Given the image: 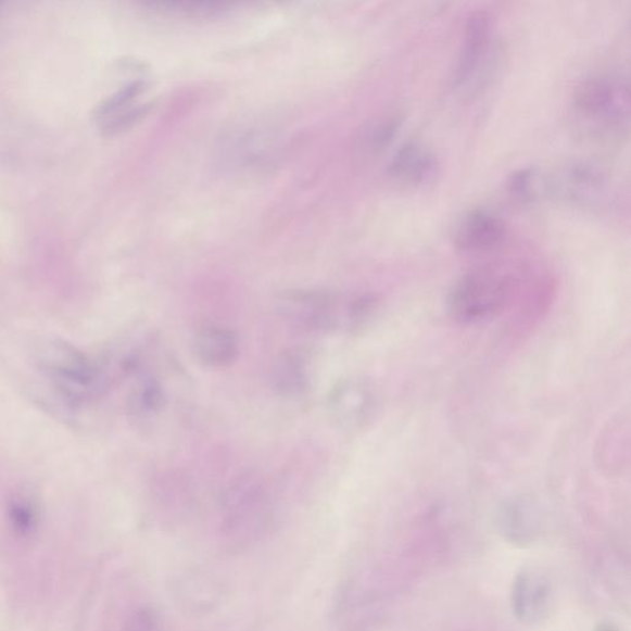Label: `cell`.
I'll return each mask as SVG.
<instances>
[{"mask_svg":"<svg viewBox=\"0 0 631 631\" xmlns=\"http://www.w3.org/2000/svg\"><path fill=\"white\" fill-rule=\"evenodd\" d=\"M277 388L282 393H299L306 387L307 377L304 364L296 356H286L276 369Z\"/></svg>","mask_w":631,"mask_h":631,"instance_id":"cell-13","label":"cell"},{"mask_svg":"<svg viewBox=\"0 0 631 631\" xmlns=\"http://www.w3.org/2000/svg\"><path fill=\"white\" fill-rule=\"evenodd\" d=\"M573 108L582 121L603 129L621 126L629 118V88L611 77H592L576 89Z\"/></svg>","mask_w":631,"mask_h":631,"instance_id":"cell-3","label":"cell"},{"mask_svg":"<svg viewBox=\"0 0 631 631\" xmlns=\"http://www.w3.org/2000/svg\"><path fill=\"white\" fill-rule=\"evenodd\" d=\"M333 416L343 426H358L367 417L370 396L367 389L358 382H345L336 389L329 399Z\"/></svg>","mask_w":631,"mask_h":631,"instance_id":"cell-12","label":"cell"},{"mask_svg":"<svg viewBox=\"0 0 631 631\" xmlns=\"http://www.w3.org/2000/svg\"><path fill=\"white\" fill-rule=\"evenodd\" d=\"M596 631H618V630L613 628L611 626L603 624Z\"/></svg>","mask_w":631,"mask_h":631,"instance_id":"cell-17","label":"cell"},{"mask_svg":"<svg viewBox=\"0 0 631 631\" xmlns=\"http://www.w3.org/2000/svg\"><path fill=\"white\" fill-rule=\"evenodd\" d=\"M512 606L522 623L535 624L552 606V586L542 572L528 570L518 576L512 589Z\"/></svg>","mask_w":631,"mask_h":631,"instance_id":"cell-7","label":"cell"},{"mask_svg":"<svg viewBox=\"0 0 631 631\" xmlns=\"http://www.w3.org/2000/svg\"><path fill=\"white\" fill-rule=\"evenodd\" d=\"M506 236L507 226L499 216L487 210H472L457 225L454 243L464 253H482L495 250Z\"/></svg>","mask_w":631,"mask_h":631,"instance_id":"cell-6","label":"cell"},{"mask_svg":"<svg viewBox=\"0 0 631 631\" xmlns=\"http://www.w3.org/2000/svg\"><path fill=\"white\" fill-rule=\"evenodd\" d=\"M219 537L224 551H250L268 534L273 522L272 502L263 482L252 475L230 483L222 496Z\"/></svg>","mask_w":631,"mask_h":631,"instance_id":"cell-1","label":"cell"},{"mask_svg":"<svg viewBox=\"0 0 631 631\" xmlns=\"http://www.w3.org/2000/svg\"><path fill=\"white\" fill-rule=\"evenodd\" d=\"M286 304L281 306L283 313L306 328L335 329L342 323V313L349 317L350 325H358L354 300L349 306H341L336 298L323 292H296L286 299Z\"/></svg>","mask_w":631,"mask_h":631,"instance_id":"cell-5","label":"cell"},{"mask_svg":"<svg viewBox=\"0 0 631 631\" xmlns=\"http://www.w3.org/2000/svg\"><path fill=\"white\" fill-rule=\"evenodd\" d=\"M195 352L199 359L210 367L224 368L239 356V340L231 329L209 326L198 333Z\"/></svg>","mask_w":631,"mask_h":631,"instance_id":"cell-11","label":"cell"},{"mask_svg":"<svg viewBox=\"0 0 631 631\" xmlns=\"http://www.w3.org/2000/svg\"><path fill=\"white\" fill-rule=\"evenodd\" d=\"M492 15L487 9L474 11L466 20L463 42L457 59L455 78L463 81L471 76L487 52L492 35Z\"/></svg>","mask_w":631,"mask_h":631,"instance_id":"cell-8","label":"cell"},{"mask_svg":"<svg viewBox=\"0 0 631 631\" xmlns=\"http://www.w3.org/2000/svg\"><path fill=\"white\" fill-rule=\"evenodd\" d=\"M124 631H164L163 619L151 607H137L127 616Z\"/></svg>","mask_w":631,"mask_h":631,"instance_id":"cell-15","label":"cell"},{"mask_svg":"<svg viewBox=\"0 0 631 631\" xmlns=\"http://www.w3.org/2000/svg\"><path fill=\"white\" fill-rule=\"evenodd\" d=\"M557 191L580 205H594L606 194V179L588 164H572L556 180Z\"/></svg>","mask_w":631,"mask_h":631,"instance_id":"cell-10","label":"cell"},{"mask_svg":"<svg viewBox=\"0 0 631 631\" xmlns=\"http://www.w3.org/2000/svg\"><path fill=\"white\" fill-rule=\"evenodd\" d=\"M523 291L522 274L487 265L465 273L455 281L447 308L456 321L478 323L514 306Z\"/></svg>","mask_w":631,"mask_h":631,"instance_id":"cell-2","label":"cell"},{"mask_svg":"<svg viewBox=\"0 0 631 631\" xmlns=\"http://www.w3.org/2000/svg\"><path fill=\"white\" fill-rule=\"evenodd\" d=\"M436 155L418 143L402 146L390 164L391 176L411 187L427 186L438 176Z\"/></svg>","mask_w":631,"mask_h":631,"instance_id":"cell-9","label":"cell"},{"mask_svg":"<svg viewBox=\"0 0 631 631\" xmlns=\"http://www.w3.org/2000/svg\"><path fill=\"white\" fill-rule=\"evenodd\" d=\"M13 522L17 530L22 533H27L34 526L33 510L26 506H15L12 512Z\"/></svg>","mask_w":631,"mask_h":631,"instance_id":"cell-16","label":"cell"},{"mask_svg":"<svg viewBox=\"0 0 631 631\" xmlns=\"http://www.w3.org/2000/svg\"><path fill=\"white\" fill-rule=\"evenodd\" d=\"M539 185L537 171L519 169L508 178V195L520 204L532 203L539 194Z\"/></svg>","mask_w":631,"mask_h":631,"instance_id":"cell-14","label":"cell"},{"mask_svg":"<svg viewBox=\"0 0 631 631\" xmlns=\"http://www.w3.org/2000/svg\"><path fill=\"white\" fill-rule=\"evenodd\" d=\"M171 597L177 608L190 618H204L218 609L224 601V586L215 575L203 569H189L169 582Z\"/></svg>","mask_w":631,"mask_h":631,"instance_id":"cell-4","label":"cell"}]
</instances>
